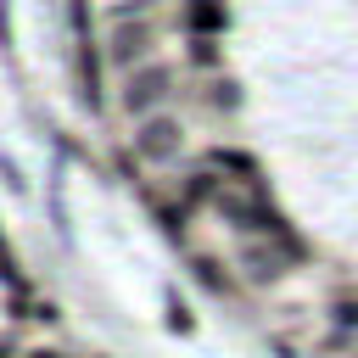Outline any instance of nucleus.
<instances>
[{"instance_id":"1","label":"nucleus","mask_w":358,"mask_h":358,"mask_svg":"<svg viewBox=\"0 0 358 358\" xmlns=\"http://www.w3.org/2000/svg\"><path fill=\"white\" fill-rule=\"evenodd\" d=\"M168 84H173V67H162V62H145V67H134V73H129L123 106H129V112H140V117H151V112L168 101Z\"/></svg>"},{"instance_id":"2","label":"nucleus","mask_w":358,"mask_h":358,"mask_svg":"<svg viewBox=\"0 0 358 358\" xmlns=\"http://www.w3.org/2000/svg\"><path fill=\"white\" fill-rule=\"evenodd\" d=\"M179 145H185V129H179L173 117H145V129L134 134V157H140V162H151V168L173 162V157H179Z\"/></svg>"},{"instance_id":"3","label":"nucleus","mask_w":358,"mask_h":358,"mask_svg":"<svg viewBox=\"0 0 358 358\" xmlns=\"http://www.w3.org/2000/svg\"><path fill=\"white\" fill-rule=\"evenodd\" d=\"M179 22H185L190 39H213L224 28V0H185L179 6Z\"/></svg>"},{"instance_id":"4","label":"nucleus","mask_w":358,"mask_h":358,"mask_svg":"<svg viewBox=\"0 0 358 358\" xmlns=\"http://www.w3.org/2000/svg\"><path fill=\"white\" fill-rule=\"evenodd\" d=\"M145 50H151V22L123 28V34H117V45H112V56H117V62H134V56H145Z\"/></svg>"},{"instance_id":"5","label":"nucleus","mask_w":358,"mask_h":358,"mask_svg":"<svg viewBox=\"0 0 358 358\" xmlns=\"http://www.w3.org/2000/svg\"><path fill=\"white\" fill-rule=\"evenodd\" d=\"M336 324H347V330L358 324V296H341V302H336Z\"/></svg>"},{"instance_id":"6","label":"nucleus","mask_w":358,"mask_h":358,"mask_svg":"<svg viewBox=\"0 0 358 358\" xmlns=\"http://www.w3.org/2000/svg\"><path fill=\"white\" fill-rule=\"evenodd\" d=\"M0 358H22V336L17 330H0Z\"/></svg>"},{"instance_id":"7","label":"nucleus","mask_w":358,"mask_h":358,"mask_svg":"<svg viewBox=\"0 0 358 358\" xmlns=\"http://www.w3.org/2000/svg\"><path fill=\"white\" fill-rule=\"evenodd\" d=\"M22 358H62V352H50V347H22Z\"/></svg>"}]
</instances>
